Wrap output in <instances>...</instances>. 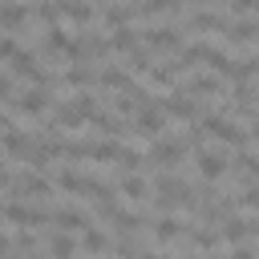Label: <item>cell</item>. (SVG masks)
<instances>
[{
	"mask_svg": "<svg viewBox=\"0 0 259 259\" xmlns=\"http://www.w3.org/2000/svg\"><path fill=\"white\" fill-rule=\"evenodd\" d=\"M158 105H162V113L166 117H174V121H198L210 105L206 101H198V97H190V93H182L178 85L166 93V97H158Z\"/></svg>",
	"mask_w": 259,
	"mask_h": 259,
	"instance_id": "cell-1",
	"label": "cell"
},
{
	"mask_svg": "<svg viewBox=\"0 0 259 259\" xmlns=\"http://www.w3.org/2000/svg\"><path fill=\"white\" fill-rule=\"evenodd\" d=\"M49 89H40V85H24V89H16L4 105H8V113H20V117H45V109H49Z\"/></svg>",
	"mask_w": 259,
	"mask_h": 259,
	"instance_id": "cell-2",
	"label": "cell"
},
{
	"mask_svg": "<svg viewBox=\"0 0 259 259\" xmlns=\"http://www.w3.org/2000/svg\"><path fill=\"white\" fill-rule=\"evenodd\" d=\"M194 170H198V182H219L231 174V154L227 146L223 150H210V146H198L194 150Z\"/></svg>",
	"mask_w": 259,
	"mask_h": 259,
	"instance_id": "cell-3",
	"label": "cell"
},
{
	"mask_svg": "<svg viewBox=\"0 0 259 259\" xmlns=\"http://www.w3.org/2000/svg\"><path fill=\"white\" fill-rule=\"evenodd\" d=\"M53 178H45L40 170H24V174H16L12 182H8V194L12 198H32V202H45V198H53Z\"/></svg>",
	"mask_w": 259,
	"mask_h": 259,
	"instance_id": "cell-4",
	"label": "cell"
},
{
	"mask_svg": "<svg viewBox=\"0 0 259 259\" xmlns=\"http://www.w3.org/2000/svg\"><path fill=\"white\" fill-rule=\"evenodd\" d=\"M138 40L150 53H178L182 49V28L178 24H146V28H138Z\"/></svg>",
	"mask_w": 259,
	"mask_h": 259,
	"instance_id": "cell-5",
	"label": "cell"
},
{
	"mask_svg": "<svg viewBox=\"0 0 259 259\" xmlns=\"http://www.w3.org/2000/svg\"><path fill=\"white\" fill-rule=\"evenodd\" d=\"M182 158H186L182 138H154V146H150V154H146V162H154L158 170H178Z\"/></svg>",
	"mask_w": 259,
	"mask_h": 259,
	"instance_id": "cell-6",
	"label": "cell"
},
{
	"mask_svg": "<svg viewBox=\"0 0 259 259\" xmlns=\"http://www.w3.org/2000/svg\"><path fill=\"white\" fill-rule=\"evenodd\" d=\"M166 121H170V117L162 113V105H158V97H154V101H146V105H142V109L134 113V134H138V138H150V142H154V138H162Z\"/></svg>",
	"mask_w": 259,
	"mask_h": 259,
	"instance_id": "cell-7",
	"label": "cell"
},
{
	"mask_svg": "<svg viewBox=\"0 0 259 259\" xmlns=\"http://www.w3.org/2000/svg\"><path fill=\"white\" fill-rule=\"evenodd\" d=\"M28 150H32V130L8 125V130L0 134V154H4V158H20V162H24Z\"/></svg>",
	"mask_w": 259,
	"mask_h": 259,
	"instance_id": "cell-8",
	"label": "cell"
},
{
	"mask_svg": "<svg viewBox=\"0 0 259 259\" xmlns=\"http://www.w3.org/2000/svg\"><path fill=\"white\" fill-rule=\"evenodd\" d=\"M182 227H186V223H182L174 210L150 219V235H154V243H162V247H166V243H178V239H182Z\"/></svg>",
	"mask_w": 259,
	"mask_h": 259,
	"instance_id": "cell-9",
	"label": "cell"
},
{
	"mask_svg": "<svg viewBox=\"0 0 259 259\" xmlns=\"http://www.w3.org/2000/svg\"><path fill=\"white\" fill-rule=\"evenodd\" d=\"M32 16V4L24 0H0V32H20Z\"/></svg>",
	"mask_w": 259,
	"mask_h": 259,
	"instance_id": "cell-10",
	"label": "cell"
},
{
	"mask_svg": "<svg viewBox=\"0 0 259 259\" xmlns=\"http://www.w3.org/2000/svg\"><path fill=\"white\" fill-rule=\"evenodd\" d=\"M57 8H61V16L73 20L77 28H89L93 16H97V4H93V0H57Z\"/></svg>",
	"mask_w": 259,
	"mask_h": 259,
	"instance_id": "cell-11",
	"label": "cell"
},
{
	"mask_svg": "<svg viewBox=\"0 0 259 259\" xmlns=\"http://www.w3.org/2000/svg\"><path fill=\"white\" fill-rule=\"evenodd\" d=\"M227 20H231V16H219V12H210V8L186 12V28H190V32H223Z\"/></svg>",
	"mask_w": 259,
	"mask_h": 259,
	"instance_id": "cell-12",
	"label": "cell"
},
{
	"mask_svg": "<svg viewBox=\"0 0 259 259\" xmlns=\"http://www.w3.org/2000/svg\"><path fill=\"white\" fill-rule=\"evenodd\" d=\"M223 89H227V85H223V77H214V73H194V77L186 81V89H182V93H190V97L198 93V101H210V97H219Z\"/></svg>",
	"mask_w": 259,
	"mask_h": 259,
	"instance_id": "cell-13",
	"label": "cell"
},
{
	"mask_svg": "<svg viewBox=\"0 0 259 259\" xmlns=\"http://www.w3.org/2000/svg\"><path fill=\"white\" fill-rule=\"evenodd\" d=\"M130 8H134V20H138V16L150 20V16H182L186 4H182V0H138V4H130Z\"/></svg>",
	"mask_w": 259,
	"mask_h": 259,
	"instance_id": "cell-14",
	"label": "cell"
},
{
	"mask_svg": "<svg viewBox=\"0 0 259 259\" xmlns=\"http://www.w3.org/2000/svg\"><path fill=\"white\" fill-rule=\"evenodd\" d=\"M93 219L81 210V206H61V210H53V227L57 231H69V235H77V231H85Z\"/></svg>",
	"mask_w": 259,
	"mask_h": 259,
	"instance_id": "cell-15",
	"label": "cell"
},
{
	"mask_svg": "<svg viewBox=\"0 0 259 259\" xmlns=\"http://www.w3.org/2000/svg\"><path fill=\"white\" fill-rule=\"evenodd\" d=\"M77 235H81V243H77V247H81L85 255H93V259L109 255V243H113V239H109L101 227H93V223H89V227H85V231H77Z\"/></svg>",
	"mask_w": 259,
	"mask_h": 259,
	"instance_id": "cell-16",
	"label": "cell"
},
{
	"mask_svg": "<svg viewBox=\"0 0 259 259\" xmlns=\"http://www.w3.org/2000/svg\"><path fill=\"white\" fill-rule=\"evenodd\" d=\"M89 130H93V134H101V138H121V134H125V121H121L117 113H109V109H101V105H97V113L89 117Z\"/></svg>",
	"mask_w": 259,
	"mask_h": 259,
	"instance_id": "cell-17",
	"label": "cell"
},
{
	"mask_svg": "<svg viewBox=\"0 0 259 259\" xmlns=\"http://www.w3.org/2000/svg\"><path fill=\"white\" fill-rule=\"evenodd\" d=\"M113 190H117L125 202H146V198H150V182H146L142 174H121V182H117Z\"/></svg>",
	"mask_w": 259,
	"mask_h": 259,
	"instance_id": "cell-18",
	"label": "cell"
},
{
	"mask_svg": "<svg viewBox=\"0 0 259 259\" xmlns=\"http://www.w3.org/2000/svg\"><path fill=\"white\" fill-rule=\"evenodd\" d=\"M206 53H210V45H206V40L182 45V49L174 53V69H178V73H182V69H194V65H202V61H206Z\"/></svg>",
	"mask_w": 259,
	"mask_h": 259,
	"instance_id": "cell-19",
	"label": "cell"
},
{
	"mask_svg": "<svg viewBox=\"0 0 259 259\" xmlns=\"http://www.w3.org/2000/svg\"><path fill=\"white\" fill-rule=\"evenodd\" d=\"M130 81H134V73H130L125 65H105V69L97 73V85H101V89H113V93H121Z\"/></svg>",
	"mask_w": 259,
	"mask_h": 259,
	"instance_id": "cell-20",
	"label": "cell"
},
{
	"mask_svg": "<svg viewBox=\"0 0 259 259\" xmlns=\"http://www.w3.org/2000/svg\"><path fill=\"white\" fill-rule=\"evenodd\" d=\"M142 77H146V81H150L154 89H174V85H178V69H174V61H170V65L154 61V65H150V69H146Z\"/></svg>",
	"mask_w": 259,
	"mask_h": 259,
	"instance_id": "cell-21",
	"label": "cell"
},
{
	"mask_svg": "<svg viewBox=\"0 0 259 259\" xmlns=\"http://www.w3.org/2000/svg\"><path fill=\"white\" fill-rule=\"evenodd\" d=\"M93 81H97V69H89V65H69L61 73V85L65 89H89Z\"/></svg>",
	"mask_w": 259,
	"mask_h": 259,
	"instance_id": "cell-22",
	"label": "cell"
},
{
	"mask_svg": "<svg viewBox=\"0 0 259 259\" xmlns=\"http://www.w3.org/2000/svg\"><path fill=\"white\" fill-rule=\"evenodd\" d=\"M69 40H73V36H69V32L61 28V24H49V28H45V40H40V49H45L49 57H65Z\"/></svg>",
	"mask_w": 259,
	"mask_h": 259,
	"instance_id": "cell-23",
	"label": "cell"
},
{
	"mask_svg": "<svg viewBox=\"0 0 259 259\" xmlns=\"http://www.w3.org/2000/svg\"><path fill=\"white\" fill-rule=\"evenodd\" d=\"M77 255V239L69 231H53L49 235V259H73Z\"/></svg>",
	"mask_w": 259,
	"mask_h": 259,
	"instance_id": "cell-24",
	"label": "cell"
},
{
	"mask_svg": "<svg viewBox=\"0 0 259 259\" xmlns=\"http://www.w3.org/2000/svg\"><path fill=\"white\" fill-rule=\"evenodd\" d=\"M142 40H138V28L134 24H121V28H113V36H109V53H130V49H138Z\"/></svg>",
	"mask_w": 259,
	"mask_h": 259,
	"instance_id": "cell-25",
	"label": "cell"
},
{
	"mask_svg": "<svg viewBox=\"0 0 259 259\" xmlns=\"http://www.w3.org/2000/svg\"><path fill=\"white\" fill-rule=\"evenodd\" d=\"M117 154H121V142L117 138H101V142H93L89 146V162H117Z\"/></svg>",
	"mask_w": 259,
	"mask_h": 259,
	"instance_id": "cell-26",
	"label": "cell"
},
{
	"mask_svg": "<svg viewBox=\"0 0 259 259\" xmlns=\"http://www.w3.org/2000/svg\"><path fill=\"white\" fill-rule=\"evenodd\" d=\"M101 20H105V28L134 24V8H130V4H105V8H101Z\"/></svg>",
	"mask_w": 259,
	"mask_h": 259,
	"instance_id": "cell-27",
	"label": "cell"
},
{
	"mask_svg": "<svg viewBox=\"0 0 259 259\" xmlns=\"http://www.w3.org/2000/svg\"><path fill=\"white\" fill-rule=\"evenodd\" d=\"M85 178H89V174H77V170H57L53 186H57V190H65V194H85Z\"/></svg>",
	"mask_w": 259,
	"mask_h": 259,
	"instance_id": "cell-28",
	"label": "cell"
},
{
	"mask_svg": "<svg viewBox=\"0 0 259 259\" xmlns=\"http://www.w3.org/2000/svg\"><path fill=\"white\" fill-rule=\"evenodd\" d=\"M117 166H121V174H138V170L146 166V154H142V150H134V146H121Z\"/></svg>",
	"mask_w": 259,
	"mask_h": 259,
	"instance_id": "cell-29",
	"label": "cell"
},
{
	"mask_svg": "<svg viewBox=\"0 0 259 259\" xmlns=\"http://www.w3.org/2000/svg\"><path fill=\"white\" fill-rule=\"evenodd\" d=\"M32 16L49 28V24H61V8H57V0H36L32 4Z\"/></svg>",
	"mask_w": 259,
	"mask_h": 259,
	"instance_id": "cell-30",
	"label": "cell"
},
{
	"mask_svg": "<svg viewBox=\"0 0 259 259\" xmlns=\"http://www.w3.org/2000/svg\"><path fill=\"white\" fill-rule=\"evenodd\" d=\"M251 12H255V0H227V16L239 20V16H251Z\"/></svg>",
	"mask_w": 259,
	"mask_h": 259,
	"instance_id": "cell-31",
	"label": "cell"
},
{
	"mask_svg": "<svg viewBox=\"0 0 259 259\" xmlns=\"http://www.w3.org/2000/svg\"><path fill=\"white\" fill-rule=\"evenodd\" d=\"M12 93H16V77L12 73H0V101H8Z\"/></svg>",
	"mask_w": 259,
	"mask_h": 259,
	"instance_id": "cell-32",
	"label": "cell"
},
{
	"mask_svg": "<svg viewBox=\"0 0 259 259\" xmlns=\"http://www.w3.org/2000/svg\"><path fill=\"white\" fill-rule=\"evenodd\" d=\"M138 259H174V255H158V251H142Z\"/></svg>",
	"mask_w": 259,
	"mask_h": 259,
	"instance_id": "cell-33",
	"label": "cell"
},
{
	"mask_svg": "<svg viewBox=\"0 0 259 259\" xmlns=\"http://www.w3.org/2000/svg\"><path fill=\"white\" fill-rule=\"evenodd\" d=\"M0 223H4V206H0Z\"/></svg>",
	"mask_w": 259,
	"mask_h": 259,
	"instance_id": "cell-34",
	"label": "cell"
}]
</instances>
